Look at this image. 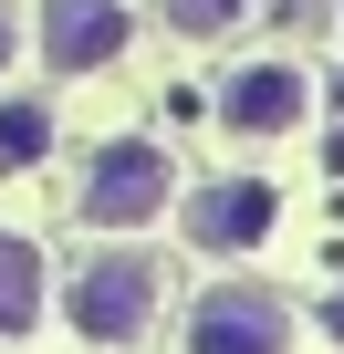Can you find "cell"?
<instances>
[{"mask_svg":"<svg viewBox=\"0 0 344 354\" xmlns=\"http://www.w3.org/2000/svg\"><path fill=\"white\" fill-rule=\"evenodd\" d=\"M167 198H178V167H167V146H146V136H115V146H94V167H84V219L94 230H146Z\"/></svg>","mask_w":344,"mask_h":354,"instance_id":"1","label":"cell"},{"mask_svg":"<svg viewBox=\"0 0 344 354\" xmlns=\"http://www.w3.org/2000/svg\"><path fill=\"white\" fill-rule=\"evenodd\" d=\"M63 313H73L84 344H136L146 313H156V261H146V250H94V261L73 271Z\"/></svg>","mask_w":344,"mask_h":354,"instance_id":"2","label":"cell"},{"mask_svg":"<svg viewBox=\"0 0 344 354\" xmlns=\"http://www.w3.org/2000/svg\"><path fill=\"white\" fill-rule=\"evenodd\" d=\"M188 354H292V313L261 281H219L188 302Z\"/></svg>","mask_w":344,"mask_h":354,"instance_id":"3","label":"cell"},{"mask_svg":"<svg viewBox=\"0 0 344 354\" xmlns=\"http://www.w3.org/2000/svg\"><path fill=\"white\" fill-rule=\"evenodd\" d=\"M125 32H136L125 0H42V21H32V42H42L53 73H105L125 53Z\"/></svg>","mask_w":344,"mask_h":354,"instance_id":"4","label":"cell"},{"mask_svg":"<svg viewBox=\"0 0 344 354\" xmlns=\"http://www.w3.org/2000/svg\"><path fill=\"white\" fill-rule=\"evenodd\" d=\"M302 115H313V73L302 63H240L219 84V125L230 136H292Z\"/></svg>","mask_w":344,"mask_h":354,"instance_id":"5","label":"cell"},{"mask_svg":"<svg viewBox=\"0 0 344 354\" xmlns=\"http://www.w3.org/2000/svg\"><path fill=\"white\" fill-rule=\"evenodd\" d=\"M271 209H282V198L261 188V177H219V188L188 198V240L219 250V261H230V250H261V240H271Z\"/></svg>","mask_w":344,"mask_h":354,"instance_id":"6","label":"cell"},{"mask_svg":"<svg viewBox=\"0 0 344 354\" xmlns=\"http://www.w3.org/2000/svg\"><path fill=\"white\" fill-rule=\"evenodd\" d=\"M32 313H42V261L21 230H0V333H21Z\"/></svg>","mask_w":344,"mask_h":354,"instance_id":"7","label":"cell"},{"mask_svg":"<svg viewBox=\"0 0 344 354\" xmlns=\"http://www.w3.org/2000/svg\"><path fill=\"white\" fill-rule=\"evenodd\" d=\"M53 156V115L42 104H0V167H42Z\"/></svg>","mask_w":344,"mask_h":354,"instance_id":"8","label":"cell"},{"mask_svg":"<svg viewBox=\"0 0 344 354\" xmlns=\"http://www.w3.org/2000/svg\"><path fill=\"white\" fill-rule=\"evenodd\" d=\"M156 11H167V32H188V42H209V32H230V21L251 11V0H156Z\"/></svg>","mask_w":344,"mask_h":354,"instance_id":"9","label":"cell"},{"mask_svg":"<svg viewBox=\"0 0 344 354\" xmlns=\"http://www.w3.org/2000/svg\"><path fill=\"white\" fill-rule=\"evenodd\" d=\"M323 333H334V344H344V292H323Z\"/></svg>","mask_w":344,"mask_h":354,"instance_id":"10","label":"cell"},{"mask_svg":"<svg viewBox=\"0 0 344 354\" xmlns=\"http://www.w3.org/2000/svg\"><path fill=\"white\" fill-rule=\"evenodd\" d=\"M0 63H11V11H0Z\"/></svg>","mask_w":344,"mask_h":354,"instance_id":"11","label":"cell"}]
</instances>
